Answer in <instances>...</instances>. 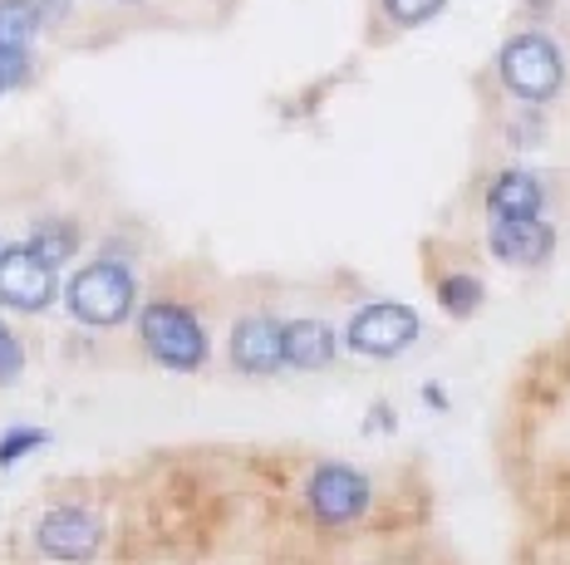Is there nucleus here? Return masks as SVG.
Listing matches in <instances>:
<instances>
[{
  "mask_svg": "<svg viewBox=\"0 0 570 565\" xmlns=\"http://www.w3.org/2000/svg\"><path fill=\"white\" fill-rule=\"evenodd\" d=\"M497 79L517 103H556L566 93V50L546 30H517L497 50Z\"/></svg>",
  "mask_w": 570,
  "mask_h": 565,
  "instance_id": "1",
  "label": "nucleus"
},
{
  "mask_svg": "<svg viewBox=\"0 0 570 565\" xmlns=\"http://www.w3.org/2000/svg\"><path fill=\"white\" fill-rule=\"evenodd\" d=\"M138 335H142V349L163 364V369H177V374H197L207 364V329L187 305H173V300H153L138 320Z\"/></svg>",
  "mask_w": 570,
  "mask_h": 565,
  "instance_id": "2",
  "label": "nucleus"
},
{
  "mask_svg": "<svg viewBox=\"0 0 570 565\" xmlns=\"http://www.w3.org/2000/svg\"><path fill=\"white\" fill-rule=\"evenodd\" d=\"M305 512H311L315 526L325 532H344V526L364 522L374 506V482L350 463H320L311 477H305Z\"/></svg>",
  "mask_w": 570,
  "mask_h": 565,
  "instance_id": "3",
  "label": "nucleus"
},
{
  "mask_svg": "<svg viewBox=\"0 0 570 565\" xmlns=\"http://www.w3.org/2000/svg\"><path fill=\"white\" fill-rule=\"evenodd\" d=\"M419 310L399 300H370L354 310L350 329H344V345L364 359H399L403 349H413L419 339Z\"/></svg>",
  "mask_w": 570,
  "mask_h": 565,
  "instance_id": "4",
  "label": "nucleus"
},
{
  "mask_svg": "<svg viewBox=\"0 0 570 565\" xmlns=\"http://www.w3.org/2000/svg\"><path fill=\"white\" fill-rule=\"evenodd\" d=\"M69 310H75V320L99 325V329L118 325L128 310H134V276L114 261L85 266L75 280H69Z\"/></svg>",
  "mask_w": 570,
  "mask_h": 565,
  "instance_id": "5",
  "label": "nucleus"
},
{
  "mask_svg": "<svg viewBox=\"0 0 570 565\" xmlns=\"http://www.w3.org/2000/svg\"><path fill=\"white\" fill-rule=\"evenodd\" d=\"M55 300V266L35 256L30 246H6L0 251V305L10 310H45Z\"/></svg>",
  "mask_w": 570,
  "mask_h": 565,
  "instance_id": "6",
  "label": "nucleus"
},
{
  "mask_svg": "<svg viewBox=\"0 0 570 565\" xmlns=\"http://www.w3.org/2000/svg\"><path fill=\"white\" fill-rule=\"evenodd\" d=\"M556 227L546 217H492L487 227V251L502 266H546L556 256Z\"/></svg>",
  "mask_w": 570,
  "mask_h": 565,
  "instance_id": "7",
  "label": "nucleus"
},
{
  "mask_svg": "<svg viewBox=\"0 0 570 565\" xmlns=\"http://www.w3.org/2000/svg\"><path fill=\"white\" fill-rule=\"evenodd\" d=\"M35 546L50 561H89L104 546V522L85 506H55L35 526Z\"/></svg>",
  "mask_w": 570,
  "mask_h": 565,
  "instance_id": "8",
  "label": "nucleus"
},
{
  "mask_svg": "<svg viewBox=\"0 0 570 565\" xmlns=\"http://www.w3.org/2000/svg\"><path fill=\"white\" fill-rule=\"evenodd\" d=\"M232 364L252 379H271L285 369V320L276 315H242L232 325Z\"/></svg>",
  "mask_w": 570,
  "mask_h": 565,
  "instance_id": "9",
  "label": "nucleus"
},
{
  "mask_svg": "<svg viewBox=\"0 0 570 565\" xmlns=\"http://www.w3.org/2000/svg\"><path fill=\"white\" fill-rule=\"evenodd\" d=\"M482 207L492 217H546L551 207V187L531 168H502L482 192Z\"/></svg>",
  "mask_w": 570,
  "mask_h": 565,
  "instance_id": "10",
  "label": "nucleus"
},
{
  "mask_svg": "<svg viewBox=\"0 0 570 565\" xmlns=\"http://www.w3.org/2000/svg\"><path fill=\"white\" fill-rule=\"evenodd\" d=\"M340 355V335L325 320H285V369H330Z\"/></svg>",
  "mask_w": 570,
  "mask_h": 565,
  "instance_id": "11",
  "label": "nucleus"
},
{
  "mask_svg": "<svg viewBox=\"0 0 570 565\" xmlns=\"http://www.w3.org/2000/svg\"><path fill=\"white\" fill-rule=\"evenodd\" d=\"M487 300V286L472 270H448V276H438V305H443V315H453V320H472V315L482 310Z\"/></svg>",
  "mask_w": 570,
  "mask_h": 565,
  "instance_id": "12",
  "label": "nucleus"
},
{
  "mask_svg": "<svg viewBox=\"0 0 570 565\" xmlns=\"http://www.w3.org/2000/svg\"><path fill=\"white\" fill-rule=\"evenodd\" d=\"M35 30H40L35 0H0V54H26Z\"/></svg>",
  "mask_w": 570,
  "mask_h": 565,
  "instance_id": "13",
  "label": "nucleus"
},
{
  "mask_svg": "<svg viewBox=\"0 0 570 565\" xmlns=\"http://www.w3.org/2000/svg\"><path fill=\"white\" fill-rule=\"evenodd\" d=\"M26 246H30L35 256H45L50 266H59V261H69V256H75L79 237H75V227H69V221H40Z\"/></svg>",
  "mask_w": 570,
  "mask_h": 565,
  "instance_id": "14",
  "label": "nucleus"
},
{
  "mask_svg": "<svg viewBox=\"0 0 570 565\" xmlns=\"http://www.w3.org/2000/svg\"><path fill=\"white\" fill-rule=\"evenodd\" d=\"M448 0H379V10H384L389 20H394L399 30H419V26H428V20L443 10Z\"/></svg>",
  "mask_w": 570,
  "mask_h": 565,
  "instance_id": "15",
  "label": "nucleus"
},
{
  "mask_svg": "<svg viewBox=\"0 0 570 565\" xmlns=\"http://www.w3.org/2000/svg\"><path fill=\"white\" fill-rule=\"evenodd\" d=\"M50 443V433H40V428H10L6 438H0V467H16L26 453H35V447H45Z\"/></svg>",
  "mask_w": 570,
  "mask_h": 565,
  "instance_id": "16",
  "label": "nucleus"
},
{
  "mask_svg": "<svg viewBox=\"0 0 570 565\" xmlns=\"http://www.w3.org/2000/svg\"><path fill=\"white\" fill-rule=\"evenodd\" d=\"M20 369H26V349H20L16 329L0 325V384H16Z\"/></svg>",
  "mask_w": 570,
  "mask_h": 565,
  "instance_id": "17",
  "label": "nucleus"
},
{
  "mask_svg": "<svg viewBox=\"0 0 570 565\" xmlns=\"http://www.w3.org/2000/svg\"><path fill=\"white\" fill-rule=\"evenodd\" d=\"M423 404H433V408H448V398L438 394V388H423Z\"/></svg>",
  "mask_w": 570,
  "mask_h": 565,
  "instance_id": "18",
  "label": "nucleus"
},
{
  "mask_svg": "<svg viewBox=\"0 0 570 565\" xmlns=\"http://www.w3.org/2000/svg\"><path fill=\"white\" fill-rule=\"evenodd\" d=\"M0 89H6V79H0Z\"/></svg>",
  "mask_w": 570,
  "mask_h": 565,
  "instance_id": "19",
  "label": "nucleus"
}]
</instances>
